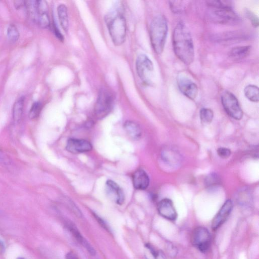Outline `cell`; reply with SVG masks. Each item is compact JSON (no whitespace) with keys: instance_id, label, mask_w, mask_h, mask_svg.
Wrapping results in <instances>:
<instances>
[{"instance_id":"obj_1","label":"cell","mask_w":259,"mask_h":259,"mask_svg":"<svg viewBox=\"0 0 259 259\" xmlns=\"http://www.w3.org/2000/svg\"><path fill=\"white\" fill-rule=\"evenodd\" d=\"M172 46L177 57L184 64H191L194 59V49L189 30L183 22L175 27L172 35Z\"/></svg>"},{"instance_id":"obj_2","label":"cell","mask_w":259,"mask_h":259,"mask_svg":"<svg viewBox=\"0 0 259 259\" xmlns=\"http://www.w3.org/2000/svg\"><path fill=\"white\" fill-rule=\"evenodd\" d=\"M105 21L113 43L121 45L125 40L127 29L122 4H116L105 16Z\"/></svg>"},{"instance_id":"obj_3","label":"cell","mask_w":259,"mask_h":259,"mask_svg":"<svg viewBox=\"0 0 259 259\" xmlns=\"http://www.w3.org/2000/svg\"><path fill=\"white\" fill-rule=\"evenodd\" d=\"M208 7L209 17L214 23L221 24H233L239 18L233 11L228 1H208L206 2Z\"/></svg>"},{"instance_id":"obj_4","label":"cell","mask_w":259,"mask_h":259,"mask_svg":"<svg viewBox=\"0 0 259 259\" xmlns=\"http://www.w3.org/2000/svg\"><path fill=\"white\" fill-rule=\"evenodd\" d=\"M168 31L167 22L162 15L156 16L150 26L151 44L155 52L161 54L164 49Z\"/></svg>"},{"instance_id":"obj_5","label":"cell","mask_w":259,"mask_h":259,"mask_svg":"<svg viewBox=\"0 0 259 259\" xmlns=\"http://www.w3.org/2000/svg\"><path fill=\"white\" fill-rule=\"evenodd\" d=\"M25 6L39 27L47 28L49 26V7L46 1H27L25 3Z\"/></svg>"},{"instance_id":"obj_6","label":"cell","mask_w":259,"mask_h":259,"mask_svg":"<svg viewBox=\"0 0 259 259\" xmlns=\"http://www.w3.org/2000/svg\"><path fill=\"white\" fill-rule=\"evenodd\" d=\"M114 101L112 92L106 88L101 89L95 104V112L99 118H103L111 111Z\"/></svg>"},{"instance_id":"obj_7","label":"cell","mask_w":259,"mask_h":259,"mask_svg":"<svg viewBox=\"0 0 259 259\" xmlns=\"http://www.w3.org/2000/svg\"><path fill=\"white\" fill-rule=\"evenodd\" d=\"M136 68L141 80L146 84L152 83L154 66L152 61L145 54L139 55L136 59Z\"/></svg>"},{"instance_id":"obj_8","label":"cell","mask_w":259,"mask_h":259,"mask_svg":"<svg viewBox=\"0 0 259 259\" xmlns=\"http://www.w3.org/2000/svg\"><path fill=\"white\" fill-rule=\"evenodd\" d=\"M221 102L226 113L231 117L240 120L243 112L236 97L229 91L224 92L221 95Z\"/></svg>"},{"instance_id":"obj_9","label":"cell","mask_w":259,"mask_h":259,"mask_svg":"<svg viewBox=\"0 0 259 259\" xmlns=\"http://www.w3.org/2000/svg\"><path fill=\"white\" fill-rule=\"evenodd\" d=\"M211 237L209 231L204 227H198L192 233V243L202 252H206L210 245Z\"/></svg>"},{"instance_id":"obj_10","label":"cell","mask_w":259,"mask_h":259,"mask_svg":"<svg viewBox=\"0 0 259 259\" xmlns=\"http://www.w3.org/2000/svg\"><path fill=\"white\" fill-rule=\"evenodd\" d=\"M178 85L180 91L188 98L193 100L197 97L198 89L195 83L185 76L178 78Z\"/></svg>"},{"instance_id":"obj_11","label":"cell","mask_w":259,"mask_h":259,"mask_svg":"<svg viewBox=\"0 0 259 259\" xmlns=\"http://www.w3.org/2000/svg\"><path fill=\"white\" fill-rule=\"evenodd\" d=\"M232 208V201L231 200H226L212 221L211 228L213 230H217L226 221Z\"/></svg>"},{"instance_id":"obj_12","label":"cell","mask_w":259,"mask_h":259,"mask_svg":"<svg viewBox=\"0 0 259 259\" xmlns=\"http://www.w3.org/2000/svg\"><path fill=\"white\" fill-rule=\"evenodd\" d=\"M66 148L71 153H79L91 151L92 145L85 140L71 138L67 141Z\"/></svg>"},{"instance_id":"obj_13","label":"cell","mask_w":259,"mask_h":259,"mask_svg":"<svg viewBox=\"0 0 259 259\" xmlns=\"http://www.w3.org/2000/svg\"><path fill=\"white\" fill-rule=\"evenodd\" d=\"M159 214L164 218L174 221L177 218V213L171 200L165 198L161 200L157 205Z\"/></svg>"},{"instance_id":"obj_14","label":"cell","mask_w":259,"mask_h":259,"mask_svg":"<svg viewBox=\"0 0 259 259\" xmlns=\"http://www.w3.org/2000/svg\"><path fill=\"white\" fill-rule=\"evenodd\" d=\"M65 227L69 230L75 239L80 243L91 255L96 254V250L89 242L82 236L78 229L74 224L67 222Z\"/></svg>"},{"instance_id":"obj_15","label":"cell","mask_w":259,"mask_h":259,"mask_svg":"<svg viewBox=\"0 0 259 259\" xmlns=\"http://www.w3.org/2000/svg\"><path fill=\"white\" fill-rule=\"evenodd\" d=\"M107 195L117 204H122L124 200L123 192L120 186L112 180H108L106 183Z\"/></svg>"},{"instance_id":"obj_16","label":"cell","mask_w":259,"mask_h":259,"mask_svg":"<svg viewBox=\"0 0 259 259\" xmlns=\"http://www.w3.org/2000/svg\"><path fill=\"white\" fill-rule=\"evenodd\" d=\"M161 157L163 161L172 166H177L180 164L182 157L180 153L176 149L166 147L161 151Z\"/></svg>"},{"instance_id":"obj_17","label":"cell","mask_w":259,"mask_h":259,"mask_svg":"<svg viewBox=\"0 0 259 259\" xmlns=\"http://www.w3.org/2000/svg\"><path fill=\"white\" fill-rule=\"evenodd\" d=\"M133 183L134 187L136 189H146L149 184L148 175L146 172L142 169L137 170L134 172L133 176Z\"/></svg>"},{"instance_id":"obj_18","label":"cell","mask_w":259,"mask_h":259,"mask_svg":"<svg viewBox=\"0 0 259 259\" xmlns=\"http://www.w3.org/2000/svg\"><path fill=\"white\" fill-rule=\"evenodd\" d=\"M124 128L131 139L136 140L140 138L142 131L140 125L135 122L126 121L124 124Z\"/></svg>"},{"instance_id":"obj_19","label":"cell","mask_w":259,"mask_h":259,"mask_svg":"<svg viewBox=\"0 0 259 259\" xmlns=\"http://www.w3.org/2000/svg\"><path fill=\"white\" fill-rule=\"evenodd\" d=\"M251 50L249 46H237L232 48L229 53V56L235 60H239L248 56Z\"/></svg>"},{"instance_id":"obj_20","label":"cell","mask_w":259,"mask_h":259,"mask_svg":"<svg viewBox=\"0 0 259 259\" xmlns=\"http://www.w3.org/2000/svg\"><path fill=\"white\" fill-rule=\"evenodd\" d=\"M24 105V98H19L14 103L12 110L13 118L15 123L20 121L22 116Z\"/></svg>"},{"instance_id":"obj_21","label":"cell","mask_w":259,"mask_h":259,"mask_svg":"<svg viewBox=\"0 0 259 259\" xmlns=\"http://www.w3.org/2000/svg\"><path fill=\"white\" fill-rule=\"evenodd\" d=\"M57 12L60 23L65 31H67L69 27L67 9L63 4L60 5L57 8Z\"/></svg>"},{"instance_id":"obj_22","label":"cell","mask_w":259,"mask_h":259,"mask_svg":"<svg viewBox=\"0 0 259 259\" xmlns=\"http://www.w3.org/2000/svg\"><path fill=\"white\" fill-rule=\"evenodd\" d=\"M245 97L250 101L257 102L258 101L259 90L257 86L249 84L244 90Z\"/></svg>"},{"instance_id":"obj_23","label":"cell","mask_w":259,"mask_h":259,"mask_svg":"<svg viewBox=\"0 0 259 259\" xmlns=\"http://www.w3.org/2000/svg\"><path fill=\"white\" fill-rule=\"evenodd\" d=\"M220 183L221 180L219 176L214 173L210 174L205 179V185L210 190L216 188Z\"/></svg>"},{"instance_id":"obj_24","label":"cell","mask_w":259,"mask_h":259,"mask_svg":"<svg viewBox=\"0 0 259 259\" xmlns=\"http://www.w3.org/2000/svg\"><path fill=\"white\" fill-rule=\"evenodd\" d=\"M213 117L212 111L209 109L203 108L200 110V117L202 123L208 124L211 122Z\"/></svg>"},{"instance_id":"obj_25","label":"cell","mask_w":259,"mask_h":259,"mask_svg":"<svg viewBox=\"0 0 259 259\" xmlns=\"http://www.w3.org/2000/svg\"><path fill=\"white\" fill-rule=\"evenodd\" d=\"M7 36L11 42H16L19 37V32L17 27L14 24H10L7 30Z\"/></svg>"},{"instance_id":"obj_26","label":"cell","mask_w":259,"mask_h":259,"mask_svg":"<svg viewBox=\"0 0 259 259\" xmlns=\"http://www.w3.org/2000/svg\"><path fill=\"white\" fill-rule=\"evenodd\" d=\"M41 110V104L39 102L34 103L29 111V117L30 119H33L37 117Z\"/></svg>"},{"instance_id":"obj_27","label":"cell","mask_w":259,"mask_h":259,"mask_svg":"<svg viewBox=\"0 0 259 259\" xmlns=\"http://www.w3.org/2000/svg\"><path fill=\"white\" fill-rule=\"evenodd\" d=\"M169 7L174 13L182 11L184 8L182 1H169Z\"/></svg>"},{"instance_id":"obj_28","label":"cell","mask_w":259,"mask_h":259,"mask_svg":"<svg viewBox=\"0 0 259 259\" xmlns=\"http://www.w3.org/2000/svg\"><path fill=\"white\" fill-rule=\"evenodd\" d=\"M217 153L220 157L227 158L230 156L231 152L230 149L227 148L221 147L218 149Z\"/></svg>"},{"instance_id":"obj_29","label":"cell","mask_w":259,"mask_h":259,"mask_svg":"<svg viewBox=\"0 0 259 259\" xmlns=\"http://www.w3.org/2000/svg\"><path fill=\"white\" fill-rule=\"evenodd\" d=\"M246 17L249 19L252 23V24L257 27L258 25V18L255 16V15L250 11H246Z\"/></svg>"},{"instance_id":"obj_30","label":"cell","mask_w":259,"mask_h":259,"mask_svg":"<svg viewBox=\"0 0 259 259\" xmlns=\"http://www.w3.org/2000/svg\"><path fill=\"white\" fill-rule=\"evenodd\" d=\"M10 160L7 155L0 150V163L4 165H8Z\"/></svg>"},{"instance_id":"obj_31","label":"cell","mask_w":259,"mask_h":259,"mask_svg":"<svg viewBox=\"0 0 259 259\" xmlns=\"http://www.w3.org/2000/svg\"><path fill=\"white\" fill-rule=\"evenodd\" d=\"M166 251L169 255L174 256L176 254L177 249L171 244L168 243L166 247Z\"/></svg>"},{"instance_id":"obj_32","label":"cell","mask_w":259,"mask_h":259,"mask_svg":"<svg viewBox=\"0 0 259 259\" xmlns=\"http://www.w3.org/2000/svg\"><path fill=\"white\" fill-rule=\"evenodd\" d=\"M94 215L95 216V218H96L98 222L102 226V227H103L104 229L106 230L107 231H109V228L106 224V223L104 221V220H103L101 218L97 215L96 214H94Z\"/></svg>"},{"instance_id":"obj_33","label":"cell","mask_w":259,"mask_h":259,"mask_svg":"<svg viewBox=\"0 0 259 259\" xmlns=\"http://www.w3.org/2000/svg\"><path fill=\"white\" fill-rule=\"evenodd\" d=\"M54 30L56 37H57L60 40H63V36L55 25V24H54Z\"/></svg>"},{"instance_id":"obj_34","label":"cell","mask_w":259,"mask_h":259,"mask_svg":"<svg viewBox=\"0 0 259 259\" xmlns=\"http://www.w3.org/2000/svg\"><path fill=\"white\" fill-rule=\"evenodd\" d=\"M153 256L155 259H166L164 253L161 251L157 250Z\"/></svg>"},{"instance_id":"obj_35","label":"cell","mask_w":259,"mask_h":259,"mask_svg":"<svg viewBox=\"0 0 259 259\" xmlns=\"http://www.w3.org/2000/svg\"><path fill=\"white\" fill-rule=\"evenodd\" d=\"M14 2L15 8L17 9L21 8L25 6V1H15Z\"/></svg>"},{"instance_id":"obj_36","label":"cell","mask_w":259,"mask_h":259,"mask_svg":"<svg viewBox=\"0 0 259 259\" xmlns=\"http://www.w3.org/2000/svg\"><path fill=\"white\" fill-rule=\"evenodd\" d=\"M65 259H79L77 256L72 252H69L66 255Z\"/></svg>"},{"instance_id":"obj_37","label":"cell","mask_w":259,"mask_h":259,"mask_svg":"<svg viewBox=\"0 0 259 259\" xmlns=\"http://www.w3.org/2000/svg\"><path fill=\"white\" fill-rule=\"evenodd\" d=\"M4 244L0 241V254H1L4 251Z\"/></svg>"},{"instance_id":"obj_38","label":"cell","mask_w":259,"mask_h":259,"mask_svg":"<svg viewBox=\"0 0 259 259\" xmlns=\"http://www.w3.org/2000/svg\"><path fill=\"white\" fill-rule=\"evenodd\" d=\"M17 259H25V258L20 257H18Z\"/></svg>"}]
</instances>
